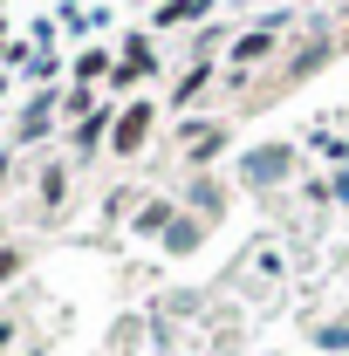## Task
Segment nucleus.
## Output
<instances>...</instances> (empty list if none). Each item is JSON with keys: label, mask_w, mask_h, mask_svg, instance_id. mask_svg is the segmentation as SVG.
I'll return each instance as SVG.
<instances>
[{"label": "nucleus", "mask_w": 349, "mask_h": 356, "mask_svg": "<svg viewBox=\"0 0 349 356\" xmlns=\"http://www.w3.org/2000/svg\"><path fill=\"white\" fill-rule=\"evenodd\" d=\"M0 178H7V151H0Z\"/></svg>", "instance_id": "nucleus-18"}, {"label": "nucleus", "mask_w": 349, "mask_h": 356, "mask_svg": "<svg viewBox=\"0 0 349 356\" xmlns=\"http://www.w3.org/2000/svg\"><path fill=\"white\" fill-rule=\"evenodd\" d=\"M274 172H288V151H281V144H267V151H254V158L240 165V185L254 192V185H267Z\"/></svg>", "instance_id": "nucleus-6"}, {"label": "nucleus", "mask_w": 349, "mask_h": 356, "mask_svg": "<svg viewBox=\"0 0 349 356\" xmlns=\"http://www.w3.org/2000/svg\"><path fill=\"white\" fill-rule=\"evenodd\" d=\"M199 14H213V0H165L151 28H165V35H172V28H185V21H199Z\"/></svg>", "instance_id": "nucleus-10"}, {"label": "nucleus", "mask_w": 349, "mask_h": 356, "mask_svg": "<svg viewBox=\"0 0 349 356\" xmlns=\"http://www.w3.org/2000/svg\"><path fill=\"white\" fill-rule=\"evenodd\" d=\"M206 89H213V62H192V69H185V83L172 89V110H192Z\"/></svg>", "instance_id": "nucleus-8"}, {"label": "nucleus", "mask_w": 349, "mask_h": 356, "mask_svg": "<svg viewBox=\"0 0 349 356\" xmlns=\"http://www.w3.org/2000/svg\"><path fill=\"white\" fill-rule=\"evenodd\" d=\"M62 199H69V172L48 165V172H42V206H62Z\"/></svg>", "instance_id": "nucleus-13"}, {"label": "nucleus", "mask_w": 349, "mask_h": 356, "mask_svg": "<svg viewBox=\"0 0 349 356\" xmlns=\"http://www.w3.org/2000/svg\"><path fill=\"white\" fill-rule=\"evenodd\" d=\"M329 199H349V172H343V178H336V185H329Z\"/></svg>", "instance_id": "nucleus-17"}, {"label": "nucleus", "mask_w": 349, "mask_h": 356, "mask_svg": "<svg viewBox=\"0 0 349 356\" xmlns=\"http://www.w3.org/2000/svg\"><path fill=\"white\" fill-rule=\"evenodd\" d=\"M172 220H178V206H172V199H151V206L137 213V233H165Z\"/></svg>", "instance_id": "nucleus-12"}, {"label": "nucleus", "mask_w": 349, "mask_h": 356, "mask_svg": "<svg viewBox=\"0 0 349 356\" xmlns=\"http://www.w3.org/2000/svg\"><path fill=\"white\" fill-rule=\"evenodd\" d=\"M288 28H295V14H288V7H281V14H267V21H254V28H247L240 42L226 48V62H233V76H240L247 62H261V55H274V48L288 42Z\"/></svg>", "instance_id": "nucleus-2"}, {"label": "nucleus", "mask_w": 349, "mask_h": 356, "mask_svg": "<svg viewBox=\"0 0 349 356\" xmlns=\"http://www.w3.org/2000/svg\"><path fill=\"white\" fill-rule=\"evenodd\" d=\"M226 124H213V117H199V124H185L178 131V151H185V165H213L219 151H226Z\"/></svg>", "instance_id": "nucleus-4"}, {"label": "nucleus", "mask_w": 349, "mask_h": 356, "mask_svg": "<svg viewBox=\"0 0 349 356\" xmlns=\"http://www.w3.org/2000/svg\"><path fill=\"white\" fill-rule=\"evenodd\" d=\"M21 267H28V254H21V247H0V288H7Z\"/></svg>", "instance_id": "nucleus-14"}, {"label": "nucleus", "mask_w": 349, "mask_h": 356, "mask_svg": "<svg viewBox=\"0 0 349 356\" xmlns=\"http://www.w3.org/2000/svg\"><path fill=\"white\" fill-rule=\"evenodd\" d=\"M55 110H62V96H55V89H42V96L28 103V117H21V144H35V137H48V124H55Z\"/></svg>", "instance_id": "nucleus-7"}, {"label": "nucleus", "mask_w": 349, "mask_h": 356, "mask_svg": "<svg viewBox=\"0 0 349 356\" xmlns=\"http://www.w3.org/2000/svg\"><path fill=\"white\" fill-rule=\"evenodd\" d=\"M336 48H343V42H336V35H308V42L295 48V55H288V62H281L274 76H267V83H274V89H267V96H288V89H302L308 76H315V69H322V62L336 55ZM267 96H261V103H267Z\"/></svg>", "instance_id": "nucleus-1"}, {"label": "nucleus", "mask_w": 349, "mask_h": 356, "mask_svg": "<svg viewBox=\"0 0 349 356\" xmlns=\"http://www.w3.org/2000/svg\"><path fill=\"white\" fill-rule=\"evenodd\" d=\"M151 124H158V103H151V96L124 103V110H117V124H110V151H117V158H137V151L151 144Z\"/></svg>", "instance_id": "nucleus-3"}, {"label": "nucleus", "mask_w": 349, "mask_h": 356, "mask_svg": "<svg viewBox=\"0 0 349 356\" xmlns=\"http://www.w3.org/2000/svg\"><path fill=\"white\" fill-rule=\"evenodd\" d=\"M110 69H117V55H103V48L76 55V83H110Z\"/></svg>", "instance_id": "nucleus-11"}, {"label": "nucleus", "mask_w": 349, "mask_h": 356, "mask_svg": "<svg viewBox=\"0 0 349 356\" xmlns=\"http://www.w3.org/2000/svg\"><path fill=\"white\" fill-rule=\"evenodd\" d=\"M315 343H322V350H349V322H329V329H322Z\"/></svg>", "instance_id": "nucleus-15"}, {"label": "nucleus", "mask_w": 349, "mask_h": 356, "mask_svg": "<svg viewBox=\"0 0 349 356\" xmlns=\"http://www.w3.org/2000/svg\"><path fill=\"white\" fill-rule=\"evenodd\" d=\"M158 240H165V247H172V254H192V247H199V240H206V220H192V213H178V220L165 226V233H158Z\"/></svg>", "instance_id": "nucleus-9"}, {"label": "nucleus", "mask_w": 349, "mask_h": 356, "mask_svg": "<svg viewBox=\"0 0 349 356\" xmlns=\"http://www.w3.org/2000/svg\"><path fill=\"white\" fill-rule=\"evenodd\" d=\"M110 124H117V103H103V110H89L83 124L69 131V144H76V151H96V144H110Z\"/></svg>", "instance_id": "nucleus-5"}, {"label": "nucleus", "mask_w": 349, "mask_h": 356, "mask_svg": "<svg viewBox=\"0 0 349 356\" xmlns=\"http://www.w3.org/2000/svg\"><path fill=\"white\" fill-rule=\"evenodd\" d=\"M14 350V322H0V356Z\"/></svg>", "instance_id": "nucleus-16"}]
</instances>
